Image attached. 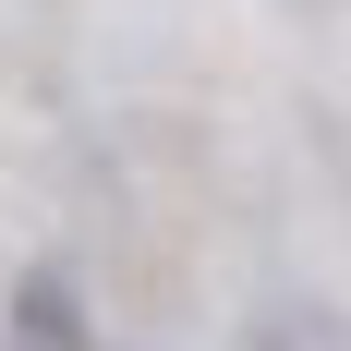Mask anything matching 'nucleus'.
I'll list each match as a JSON object with an SVG mask.
<instances>
[{"instance_id":"f257e3e1","label":"nucleus","mask_w":351,"mask_h":351,"mask_svg":"<svg viewBox=\"0 0 351 351\" xmlns=\"http://www.w3.org/2000/svg\"><path fill=\"white\" fill-rule=\"evenodd\" d=\"M12 351H85V315H73V279H61V267L12 279Z\"/></svg>"}]
</instances>
